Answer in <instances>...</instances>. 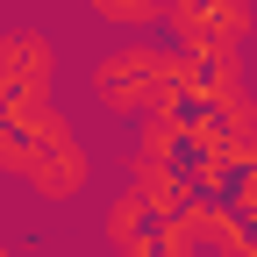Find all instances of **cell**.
I'll return each instance as SVG.
<instances>
[{
  "instance_id": "cell-1",
  "label": "cell",
  "mask_w": 257,
  "mask_h": 257,
  "mask_svg": "<svg viewBox=\"0 0 257 257\" xmlns=\"http://www.w3.org/2000/svg\"><path fill=\"white\" fill-rule=\"evenodd\" d=\"M193 79H200V57H193V50L143 43V36H121L114 50L93 57V72H86L93 100H100L114 121H150V114L179 107L186 93H193Z\"/></svg>"
},
{
  "instance_id": "cell-5",
  "label": "cell",
  "mask_w": 257,
  "mask_h": 257,
  "mask_svg": "<svg viewBox=\"0 0 257 257\" xmlns=\"http://www.w3.org/2000/svg\"><path fill=\"white\" fill-rule=\"evenodd\" d=\"M86 8H93V22H107L114 36H143V29L165 22L172 0H86Z\"/></svg>"
},
{
  "instance_id": "cell-4",
  "label": "cell",
  "mask_w": 257,
  "mask_h": 257,
  "mask_svg": "<svg viewBox=\"0 0 257 257\" xmlns=\"http://www.w3.org/2000/svg\"><path fill=\"white\" fill-rule=\"evenodd\" d=\"M50 86H57V43L43 29H8L0 36V100L50 93Z\"/></svg>"
},
{
  "instance_id": "cell-3",
  "label": "cell",
  "mask_w": 257,
  "mask_h": 257,
  "mask_svg": "<svg viewBox=\"0 0 257 257\" xmlns=\"http://www.w3.org/2000/svg\"><path fill=\"white\" fill-rule=\"evenodd\" d=\"M29 193H36V200H50V207H64V200H79V193L93 186V157H86V143L72 136V128H64V136H50L36 157H29V165L15 172Z\"/></svg>"
},
{
  "instance_id": "cell-2",
  "label": "cell",
  "mask_w": 257,
  "mask_h": 257,
  "mask_svg": "<svg viewBox=\"0 0 257 257\" xmlns=\"http://www.w3.org/2000/svg\"><path fill=\"white\" fill-rule=\"evenodd\" d=\"M165 29H172V43L193 50V57H236L250 43V29H257V8L250 0H172Z\"/></svg>"
},
{
  "instance_id": "cell-7",
  "label": "cell",
  "mask_w": 257,
  "mask_h": 257,
  "mask_svg": "<svg viewBox=\"0 0 257 257\" xmlns=\"http://www.w3.org/2000/svg\"><path fill=\"white\" fill-rule=\"evenodd\" d=\"M0 257H8V243H0Z\"/></svg>"
},
{
  "instance_id": "cell-6",
  "label": "cell",
  "mask_w": 257,
  "mask_h": 257,
  "mask_svg": "<svg viewBox=\"0 0 257 257\" xmlns=\"http://www.w3.org/2000/svg\"><path fill=\"white\" fill-rule=\"evenodd\" d=\"M150 257H200V236L186 229V214H157V229H150Z\"/></svg>"
}]
</instances>
